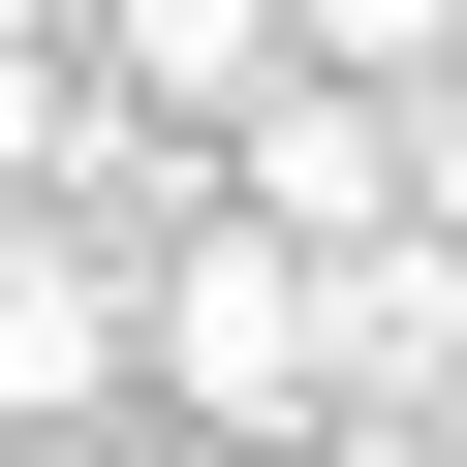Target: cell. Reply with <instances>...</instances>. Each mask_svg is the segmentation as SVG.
I'll return each instance as SVG.
<instances>
[{"label": "cell", "instance_id": "1", "mask_svg": "<svg viewBox=\"0 0 467 467\" xmlns=\"http://www.w3.org/2000/svg\"><path fill=\"white\" fill-rule=\"evenodd\" d=\"M125 405H187L218 467H250V436H343V250H281V218H156V250H125Z\"/></svg>", "mask_w": 467, "mask_h": 467}, {"label": "cell", "instance_id": "2", "mask_svg": "<svg viewBox=\"0 0 467 467\" xmlns=\"http://www.w3.org/2000/svg\"><path fill=\"white\" fill-rule=\"evenodd\" d=\"M218 218H281V250H436V94H343V63H250L187 125Z\"/></svg>", "mask_w": 467, "mask_h": 467}]
</instances>
